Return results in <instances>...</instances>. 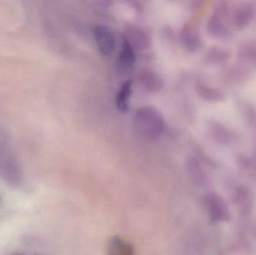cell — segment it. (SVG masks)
<instances>
[{"mask_svg":"<svg viewBox=\"0 0 256 255\" xmlns=\"http://www.w3.org/2000/svg\"><path fill=\"white\" fill-rule=\"evenodd\" d=\"M94 35L100 53L111 55L115 49L116 39L110 28L106 25L98 24L94 26Z\"/></svg>","mask_w":256,"mask_h":255,"instance_id":"6","label":"cell"},{"mask_svg":"<svg viewBox=\"0 0 256 255\" xmlns=\"http://www.w3.org/2000/svg\"><path fill=\"white\" fill-rule=\"evenodd\" d=\"M237 58L240 64L246 67L256 66V41L248 40L242 42L238 47Z\"/></svg>","mask_w":256,"mask_h":255,"instance_id":"10","label":"cell"},{"mask_svg":"<svg viewBox=\"0 0 256 255\" xmlns=\"http://www.w3.org/2000/svg\"><path fill=\"white\" fill-rule=\"evenodd\" d=\"M131 46L135 49H144L149 43V38L142 30L136 27L128 28L127 37H124Z\"/></svg>","mask_w":256,"mask_h":255,"instance_id":"18","label":"cell"},{"mask_svg":"<svg viewBox=\"0 0 256 255\" xmlns=\"http://www.w3.org/2000/svg\"><path fill=\"white\" fill-rule=\"evenodd\" d=\"M9 255H24L22 254V253H12V254H10Z\"/></svg>","mask_w":256,"mask_h":255,"instance_id":"22","label":"cell"},{"mask_svg":"<svg viewBox=\"0 0 256 255\" xmlns=\"http://www.w3.org/2000/svg\"><path fill=\"white\" fill-rule=\"evenodd\" d=\"M134 247L120 237L111 238L108 244V255H134Z\"/></svg>","mask_w":256,"mask_h":255,"instance_id":"17","label":"cell"},{"mask_svg":"<svg viewBox=\"0 0 256 255\" xmlns=\"http://www.w3.org/2000/svg\"><path fill=\"white\" fill-rule=\"evenodd\" d=\"M188 169L192 181L200 187H206L209 184V178L198 159L190 158L188 162Z\"/></svg>","mask_w":256,"mask_h":255,"instance_id":"13","label":"cell"},{"mask_svg":"<svg viewBox=\"0 0 256 255\" xmlns=\"http://www.w3.org/2000/svg\"><path fill=\"white\" fill-rule=\"evenodd\" d=\"M237 163L239 169L246 175L256 179V162L255 159L250 158L245 154L238 156Z\"/></svg>","mask_w":256,"mask_h":255,"instance_id":"19","label":"cell"},{"mask_svg":"<svg viewBox=\"0 0 256 255\" xmlns=\"http://www.w3.org/2000/svg\"><path fill=\"white\" fill-rule=\"evenodd\" d=\"M134 126L140 136L150 140L158 139L165 127L160 112L150 106L140 107L134 115Z\"/></svg>","mask_w":256,"mask_h":255,"instance_id":"1","label":"cell"},{"mask_svg":"<svg viewBox=\"0 0 256 255\" xmlns=\"http://www.w3.org/2000/svg\"><path fill=\"white\" fill-rule=\"evenodd\" d=\"M204 205L212 223L230 221L231 215L228 205L219 195L215 193L206 195L204 197Z\"/></svg>","mask_w":256,"mask_h":255,"instance_id":"2","label":"cell"},{"mask_svg":"<svg viewBox=\"0 0 256 255\" xmlns=\"http://www.w3.org/2000/svg\"><path fill=\"white\" fill-rule=\"evenodd\" d=\"M132 80H127L123 82L120 87L116 97V104L117 109L122 112H126L129 110L130 99L132 94Z\"/></svg>","mask_w":256,"mask_h":255,"instance_id":"16","label":"cell"},{"mask_svg":"<svg viewBox=\"0 0 256 255\" xmlns=\"http://www.w3.org/2000/svg\"><path fill=\"white\" fill-rule=\"evenodd\" d=\"M234 205L244 217H248L252 212L254 197L252 191L245 186H240L236 189L233 195Z\"/></svg>","mask_w":256,"mask_h":255,"instance_id":"8","label":"cell"},{"mask_svg":"<svg viewBox=\"0 0 256 255\" xmlns=\"http://www.w3.org/2000/svg\"><path fill=\"white\" fill-rule=\"evenodd\" d=\"M140 82L147 91H158L162 88L164 81L162 77L153 70H144L140 74Z\"/></svg>","mask_w":256,"mask_h":255,"instance_id":"15","label":"cell"},{"mask_svg":"<svg viewBox=\"0 0 256 255\" xmlns=\"http://www.w3.org/2000/svg\"><path fill=\"white\" fill-rule=\"evenodd\" d=\"M136 62L135 49L131 46L126 37H123L121 49L116 59L117 71L126 74L134 68Z\"/></svg>","mask_w":256,"mask_h":255,"instance_id":"7","label":"cell"},{"mask_svg":"<svg viewBox=\"0 0 256 255\" xmlns=\"http://www.w3.org/2000/svg\"><path fill=\"white\" fill-rule=\"evenodd\" d=\"M256 18V4L252 1L240 3L232 10L230 22L238 30H243L252 23Z\"/></svg>","mask_w":256,"mask_h":255,"instance_id":"3","label":"cell"},{"mask_svg":"<svg viewBox=\"0 0 256 255\" xmlns=\"http://www.w3.org/2000/svg\"><path fill=\"white\" fill-rule=\"evenodd\" d=\"M250 77L249 67L242 64H234L224 71V80L228 85H239Z\"/></svg>","mask_w":256,"mask_h":255,"instance_id":"9","label":"cell"},{"mask_svg":"<svg viewBox=\"0 0 256 255\" xmlns=\"http://www.w3.org/2000/svg\"><path fill=\"white\" fill-rule=\"evenodd\" d=\"M207 128L209 136L212 140L219 145H232L237 141V133L219 121H209L208 123Z\"/></svg>","mask_w":256,"mask_h":255,"instance_id":"4","label":"cell"},{"mask_svg":"<svg viewBox=\"0 0 256 255\" xmlns=\"http://www.w3.org/2000/svg\"><path fill=\"white\" fill-rule=\"evenodd\" d=\"M240 109L244 118L250 126L256 129V110L252 106L246 103H240Z\"/></svg>","mask_w":256,"mask_h":255,"instance_id":"20","label":"cell"},{"mask_svg":"<svg viewBox=\"0 0 256 255\" xmlns=\"http://www.w3.org/2000/svg\"><path fill=\"white\" fill-rule=\"evenodd\" d=\"M228 21L216 13H212L207 22V30L210 35L218 40H230L233 33Z\"/></svg>","mask_w":256,"mask_h":255,"instance_id":"5","label":"cell"},{"mask_svg":"<svg viewBox=\"0 0 256 255\" xmlns=\"http://www.w3.org/2000/svg\"><path fill=\"white\" fill-rule=\"evenodd\" d=\"M197 93L204 101L208 103H220L226 100V93L222 89L216 87L210 86L202 82L197 84Z\"/></svg>","mask_w":256,"mask_h":255,"instance_id":"12","label":"cell"},{"mask_svg":"<svg viewBox=\"0 0 256 255\" xmlns=\"http://www.w3.org/2000/svg\"><path fill=\"white\" fill-rule=\"evenodd\" d=\"M180 38L188 50L196 51L201 47V34L196 25H189L184 27L182 31Z\"/></svg>","mask_w":256,"mask_h":255,"instance_id":"11","label":"cell"},{"mask_svg":"<svg viewBox=\"0 0 256 255\" xmlns=\"http://www.w3.org/2000/svg\"><path fill=\"white\" fill-rule=\"evenodd\" d=\"M252 233L254 237L256 238V221L254 223L252 226Z\"/></svg>","mask_w":256,"mask_h":255,"instance_id":"21","label":"cell"},{"mask_svg":"<svg viewBox=\"0 0 256 255\" xmlns=\"http://www.w3.org/2000/svg\"><path fill=\"white\" fill-rule=\"evenodd\" d=\"M254 159H255L256 162V151L255 154V157H254Z\"/></svg>","mask_w":256,"mask_h":255,"instance_id":"23","label":"cell"},{"mask_svg":"<svg viewBox=\"0 0 256 255\" xmlns=\"http://www.w3.org/2000/svg\"><path fill=\"white\" fill-rule=\"evenodd\" d=\"M231 57L232 52L228 48L214 46L206 52L204 60L208 64L220 65L226 64Z\"/></svg>","mask_w":256,"mask_h":255,"instance_id":"14","label":"cell"}]
</instances>
